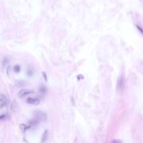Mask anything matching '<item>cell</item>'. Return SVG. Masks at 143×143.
<instances>
[{
  "label": "cell",
  "mask_w": 143,
  "mask_h": 143,
  "mask_svg": "<svg viewBox=\"0 0 143 143\" xmlns=\"http://www.w3.org/2000/svg\"><path fill=\"white\" fill-rule=\"evenodd\" d=\"M116 88H117L118 92H121L124 89V88H125V78H124V77L122 75L120 76L117 80V86H116Z\"/></svg>",
  "instance_id": "obj_1"
},
{
  "label": "cell",
  "mask_w": 143,
  "mask_h": 143,
  "mask_svg": "<svg viewBox=\"0 0 143 143\" xmlns=\"http://www.w3.org/2000/svg\"><path fill=\"white\" fill-rule=\"evenodd\" d=\"M35 118L37 121H46V114L42 111H37L35 112Z\"/></svg>",
  "instance_id": "obj_2"
},
{
  "label": "cell",
  "mask_w": 143,
  "mask_h": 143,
  "mask_svg": "<svg viewBox=\"0 0 143 143\" xmlns=\"http://www.w3.org/2000/svg\"><path fill=\"white\" fill-rule=\"evenodd\" d=\"M32 93H34L32 90H28V89H21V90L19 92L18 96L20 97V98H22V97H24L25 95H28V94Z\"/></svg>",
  "instance_id": "obj_3"
},
{
  "label": "cell",
  "mask_w": 143,
  "mask_h": 143,
  "mask_svg": "<svg viewBox=\"0 0 143 143\" xmlns=\"http://www.w3.org/2000/svg\"><path fill=\"white\" fill-rule=\"evenodd\" d=\"M27 103L30 104H32V105H37V104H39V100L37 99L30 97V98L27 99Z\"/></svg>",
  "instance_id": "obj_4"
},
{
  "label": "cell",
  "mask_w": 143,
  "mask_h": 143,
  "mask_svg": "<svg viewBox=\"0 0 143 143\" xmlns=\"http://www.w3.org/2000/svg\"><path fill=\"white\" fill-rule=\"evenodd\" d=\"M48 140V131H45L41 136V143H45Z\"/></svg>",
  "instance_id": "obj_5"
},
{
  "label": "cell",
  "mask_w": 143,
  "mask_h": 143,
  "mask_svg": "<svg viewBox=\"0 0 143 143\" xmlns=\"http://www.w3.org/2000/svg\"><path fill=\"white\" fill-rule=\"evenodd\" d=\"M11 109L14 112H17L19 110V105L16 101H13L12 104H11Z\"/></svg>",
  "instance_id": "obj_6"
},
{
  "label": "cell",
  "mask_w": 143,
  "mask_h": 143,
  "mask_svg": "<svg viewBox=\"0 0 143 143\" xmlns=\"http://www.w3.org/2000/svg\"><path fill=\"white\" fill-rule=\"evenodd\" d=\"M20 66H19V65H16V66H14V72H20Z\"/></svg>",
  "instance_id": "obj_7"
},
{
  "label": "cell",
  "mask_w": 143,
  "mask_h": 143,
  "mask_svg": "<svg viewBox=\"0 0 143 143\" xmlns=\"http://www.w3.org/2000/svg\"><path fill=\"white\" fill-rule=\"evenodd\" d=\"M111 143H122V142L121 140H119V139H114L111 142Z\"/></svg>",
  "instance_id": "obj_8"
},
{
  "label": "cell",
  "mask_w": 143,
  "mask_h": 143,
  "mask_svg": "<svg viewBox=\"0 0 143 143\" xmlns=\"http://www.w3.org/2000/svg\"><path fill=\"white\" fill-rule=\"evenodd\" d=\"M136 28L138 29V30H139V31H140V32H141V33L142 34V35H143V29H142V27H141V26L137 25V24H136Z\"/></svg>",
  "instance_id": "obj_9"
},
{
  "label": "cell",
  "mask_w": 143,
  "mask_h": 143,
  "mask_svg": "<svg viewBox=\"0 0 143 143\" xmlns=\"http://www.w3.org/2000/svg\"><path fill=\"white\" fill-rule=\"evenodd\" d=\"M20 127H22V128H23V131H25V130H26V129H28V127L26 126L25 125H24V124L20 125Z\"/></svg>",
  "instance_id": "obj_10"
},
{
  "label": "cell",
  "mask_w": 143,
  "mask_h": 143,
  "mask_svg": "<svg viewBox=\"0 0 143 143\" xmlns=\"http://www.w3.org/2000/svg\"><path fill=\"white\" fill-rule=\"evenodd\" d=\"M40 91H41V93H45V91H46V89H45V87H41V88H40Z\"/></svg>",
  "instance_id": "obj_11"
},
{
  "label": "cell",
  "mask_w": 143,
  "mask_h": 143,
  "mask_svg": "<svg viewBox=\"0 0 143 143\" xmlns=\"http://www.w3.org/2000/svg\"><path fill=\"white\" fill-rule=\"evenodd\" d=\"M43 77H44V78H45V81H47V77H46V74H45V72H43Z\"/></svg>",
  "instance_id": "obj_12"
},
{
  "label": "cell",
  "mask_w": 143,
  "mask_h": 143,
  "mask_svg": "<svg viewBox=\"0 0 143 143\" xmlns=\"http://www.w3.org/2000/svg\"><path fill=\"white\" fill-rule=\"evenodd\" d=\"M5 118H6V114H3V115L0 116V121H1V120L5 119Z\"/></svg>",
  "instance_id": "obj_13"
}]
</instances>
